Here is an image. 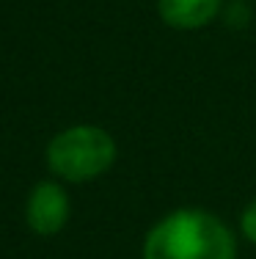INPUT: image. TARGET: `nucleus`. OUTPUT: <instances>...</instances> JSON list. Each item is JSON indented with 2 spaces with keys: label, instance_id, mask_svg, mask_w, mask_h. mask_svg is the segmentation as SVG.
Listing matches in <instances>:
<instances>
[{
  "label": "nucleus",
  "instance_id": "5",
  "mask_svg": "<svg viewBox=\"0 0 256 259\" xmlns=\"http://www.w3.org/2000/svg\"><path fill=\"white\" fill-rule=\"evenodd\" d=\"M240 234H242V240H248L251 245H256V196L240 212Z\"/></svg>",
  "mask_w": 256,
  "mask_h": 259
},
{
  "label": "nucleus",
  "instance_id": "1",
  "mask_svg": "<svg viewBox=\"0 0 256 259\" xmlns=\"http://www.w3.org/2000/svg\"><path fill=\"white\" fill-rule=\"evenodd\" d=\"M141 259H240V243L218 212L176 207L149 226Z\"/></svg>",
  "mask_w": 256,
  "mask_h": 259
},
{
  "label": "nucleus",
  "instance_id": "2",
  "mask_svg": "<svg viewBox=\"0 0 256 259\" xmlns=\"http://www.w3.org/2000/svg\"><path fill=\"white\" fill-rule=\"evenodd\" d=\"M119 144L99 124H72L58 130L44 149V163L61 182L83 185L105 177L116 165Z\"/></svg>",
  "mask_w": 256,
  "mask_h": 259
},
{
  "label": "nucleus",
  "instance_id": "4",
  "mask_svg": "<svg viewBox=\"0 0 256 259\" xmlns=\"http://www.w3.org/2000/svg\"><path fill=\"white\" fill-rule=\"evenodd\" d=\"M226 9V0H157V17L171 30L210 28Z\"/></svg>",
  "mask_w": 256,
  "mask_h": 259
},
{
  "label": "nucleus",
  "instance_id": "3",
  "mask_svg": "<svg viewBox=\"0 0 256 259\" xmlns=\"http://www.w3.org/2000/svg\"><path fill=\"white\" fill-rule=\"evenodd\" d=\"M72 201L61 180H41L30 188L25 201V224L39 237H53L69 224Z\"/></svg>",
  "mask_w": 256,
  "mask_h": 259
}]
</instances>
